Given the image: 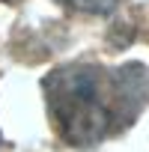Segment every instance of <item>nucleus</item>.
I'll return each instance as SVG.
<instances>
[{
    "label": "nucleus",
    "mask_w": 149,
    "mask_h": 152,
    "mask_svg": "<svg viewBox=\"0 0 149 152\" xmlns=\"http://www.w3.org/2000/svg\"><path fill=\"white\" fill-rule=\"evenodd\" d=\"M42 90L63 140L72 146H93L137 119L149 99V72L137 63H72L54 69Z\"/></svg>",
    "instance_id": "1"
},
{
    "label": "nucleus",
    "mask_w": 149,
    "mask_h": 152,
    "mask_svg": "<svg viewBox=\"0 0 149 152\" xmlns=\"http://www.w3.org/2000/svg\"><path fill=\"white\" fill-rule=\"evenodd\" d=\"M60 6L74 12H90V15H107L119 6V0H57Z\"/></svg>",
    "instance_id": "2"
},
{
    "label": "nucleus",
    "mask_w": 149,
    "mask_h": 152,
    "mask_svg": "<svg viewBox=\"0 0 149 152\" xmlns=\"http://www.w3.org/2000/svg\"><path fill=\"white\" fill-rule=\"evenodd\" d=\"M0 3H12V0H0Z\"/></svg>",
    "instance_id": "3"
}]
</instances>
